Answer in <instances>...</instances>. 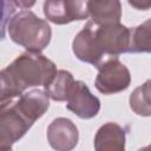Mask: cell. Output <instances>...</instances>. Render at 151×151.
I'll use <instances>...</instances> for the list:
<instances>
[{
    "label": "cell",
    "instance_id": "cell-1",
    "mask_svg": "<svg viewBox=\"0 0 151 151\" xmlns=\"http://www.w3.org/2000/svg\"><path fill=\"white\" fill-rule=\"evenodd\" d=\"M55 64L41 53L24 52L1 70V103L21 97L29 87L47 86L57 74Z\"/></svg>",
    "mask_w": 151,
    "mask_h": 151
},
{
    "label": "cell",
    "instance_id": "cell-2",
    "mask_svg": "<svg viewBox=\"0 0 151 151\" xmlns=\"http://www.w3.org/2000/svg\"><path fill=\"white\" fill-rule=\"evenodd\" d=\"M7 32L13 42L33 53H41L52 38V29L47 21L29 9H22L11 17Z\"/></svg>",
    "mask_w": 151,
    "mask_h": 151
},
{
    "label": "cell",
    "instance_id": "cell-3",
    "mask_svg": "<svg viewBox=\"0 0 151 151\" xmlns=\"http://www.w3.org/2000/svg\"><path fill=\"white\" fill-rule=\"evenodd\" d=\"M97 68L98 74L94 85L100 93L113 94L122 92L130 86V71L117 57L106 59Z\"/></svg>",
    "mask_w": 151,
    "mask_h": 151
},
{
    "label": "cell",
    "instance_id": "cell-4",
    "mask_svg": "<svg viewBox=\"0 0 151 151\" xmlns=\"http://www.w3.org/2000/svg\"><path fill=\"white\" fill-rule=\"evenodd\" d=\"M33 123L28 120L12 101L1 103L0 112V145L11 146L25 136Z\"/></svg>",
    "mask_w": 151,
    "mask_h": 151
},
{
    "label": "cell",
    "instance_id": "cell-5",
    "mask_svg": "<svg viewBox=\"0 0 151 151\" xmlns=\"http://www.w3.org/2000/svg\"><path fill=\"white\" fill-rule=\"evenodd\" d=\"M46 19L55 25H65L72 21L85 20L90 15L87 1L77 0H48L44 2Z\"/></svg>",
    "mask_w": 151,
    "mask_h": 151
},
{
    "label": "cell",
    "instance_id": "cell-6",
    "mask_svg": "<svg viewBox=\"0 0 151 151\" xmlns=\"http://www.w3.org/2000/svg\"><path fill=\"white\" fill-rule=\"evenodd\" d=\"M96 38L104 54L117 57L129 52L131 28L119 24L96 27Z\"/></svg>",
    "mask_w": 151,
    "mask_h": 151
},
{
    "label": "cell",
    "instance_id": "cell-7",
    "mask_svg": "<svg viewBox=\"0 0 151 151\" xmlns=\"http://www.w3.org/2000/svg\"><path fill=\"white\" fill-rule=\"evenodd\" d=\"M92 21H88L83 29L74 37L72 42V50L74 55L87 64L98 67L103 63L105 55L96 38V27Z\"/></svg>",
    "mask_w": 151,
    "mask_h": 151
},
{
    "label": "cell",
    "instance_id": "cell-8",
    "mask_svg": "<svg viewBox=\"0 0 151 151\" xmlns=\"http://www.w3.org/2000/svg\"><path fill=\"white\" fill-rule=\"evenodd\" d=\"M66 107L81 119H90L98 114L100 100L91 93L81 80H76L66 100Z\"/></svg>",
    "mask_w": 151,
    "mask_h": 151
},
{
    "label": "cell",
    "instance_id": "cell-9",
    "mask_svg": "<svg viewBox=\"0 0 151 151\" xmlns=\"http://www.w3.org/2000/svg\"><path fill=\"white\" fill-rule=\"evenodd\" d=\"M78 139V129L68 118H55L47 127V140L55 151H72L77 146Z\"/></svg>",
    "mask_w": 151,
    "mask_h": 151
},
{
    "label": "cell",
    "instance_id": "cell-10",
    "mask_svg": "<svg viewBox=\"0 0 151 151\" xmlns=\"http://www.w3.org/2000/svg\"><path fill=\"white\" fill-rule=\"evenodd\" d=\"M17 109L33 124L44 116L50 107V96L45 90H32L24 93L17 101H13Z\"/></svg>",
    "mask_w": 151,
    "mask_h": 151
},
{
    "label": "cell",
    "instance_id": "cell-11",
    "mask_svg": "<svg viewBox=\"0 0 151 151\" xmlns=\"http://www.w3.org/2000/svg\"><path fill=\"white\" fill-rule=\"evenodd\" d=\"M125 130L117 123H105L94 136V151H125Z\"/></svg>",
    "mask_w": 151,
    "mask_h": 151
},
{
    "label": "cell",
    "instance_id": "cell-12",
    "mask_svg": "<svg viewBox=\"0 0 151 151\" xmlns=\"http://www.w3.org/2000/svg\"><path fill=\"white\" fill-rule=\"evenodd\" d=\"M87 8L91 21L96 26L120 22L122 5L118 0H90Z\"/></svg>",
    "mask_w": 151,
    "mask_h": 151
},
{
    "label": "cell",
    "instance_id": "cell-13",
    "mask_svg": "<svg viewBox=\"0 0 151 151\" xmlns=\"http://www.w3.org/2000/svg\"><path fill=\"white\" fill-rule=\"evenodd\" d=\"M73 76L65 70H59L52 81L45 86V91L55 101H66L74 85Z\"/></svg>",
    "mask_w": 151,
    "mask_h": 151
},
{
    "label": "cell",
    "instance_id": "cell-14",
    "mask_svg": "<svg viewBox=\"0 0 151 151\" xmlns=\"http://www.w3.org/2000/svg\"><path fill=\"white\" fill-rule=\"evenodd\" d=\"M129 103L136 114L142 117L151 116V79L133 90L130 94Z\"/></svg>",
    "mask_w": 151,
    "mask_h": 151
},
{
    "label": "cell",
    "instance_id": "cell-15",
    "mask_svg": "<svg viewBox=\"0 0 151 151\" xmlns=\"http://www.w3.org/2000/svg\"><path fill=\"white\" fill-rule=\"evenodd\" d=\"M129 53H151V19L131 28Z\"/></svg>",
    "mask_w": 151,
    "mask_h": 151
},
{
    "label": "cell",
    "instance_id": "cell-16",
    "mask_svg": "<svg viewBox=\"0 0 151 151\" xmlns=\"http://www.w3.org/2000/svg\"><path fill=\"white\" fill-rule=\"evenodd\" d=\"M129 5L137 8V9H140V11H146L151 7V0H147V1H140V0H136V1H129Z\"/></svg>",
    "mask_w": 151,
    "mask_h": 151
},
{
    "label": "cell",
    "instance_id": "cell-17",
    "mask_svg": "<svg viewBox=\"0 0 151 151\" xmlns=\"http://www.w3.org/2000/svg\"><path fill=\"white\" fill-rule=\"evenodd\" d=\"M138 151H151V144H149L147 146H144V147L139 149Z\"/></svg>",
    "mask_w": 151,
    "mask_h": 151
},
{
    "label": "cell",
    "instance_id": "cell-18",
    "mask_svg": "<svg viewBox=\"0 0 151 151\" xmlns=\"http://www.w3.org/2000/svg\"><path fill=\"white\" fill-rule=\"evenodd\" d=\"M1 150L2 151H12V147L11 146H4V147H1Z\"/></svg>",
    "mask_w": 151,
    "mask_h": 151
}]
</instances>
